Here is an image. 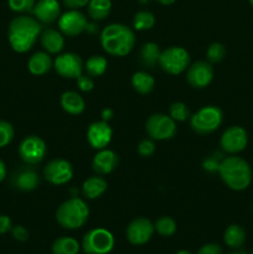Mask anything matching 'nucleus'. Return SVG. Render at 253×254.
<instances>
[{
    "label": "nucleus",
    "mask_w": 253,
    "mask_h": 254,
    "mask_svg": "<svg viewBox=\"0 0 253 254\" xmlns=\"http://www.w3.org/2000/svg\"><path fill=\"white\" fill-rule=\"evenodd\" d=\"M41 22L29 15L14 17L9 24L7 39L10 46L17 54L30 51L41 34Z\"/></svg>",
    "instance_id": "nucleus-1"
},
{
    "label": "nucleus",
    "mask_w": 253,
    "mask_h": 254,
    "mask_svg": "<svg viewBox=\"0 0 253 254\" xmlns=\"http://www.w3.org/2000/svg\"><path fill=\"white\" fill-rule=\"evenodd\" d=\"M101 45L107 54L123 57L130 54L135 45L134 31L123 24H109L102 30Z\"/></svg>",
    "instance_id": "nucleus-2"
},
{
    "label": "nucleus",
    "mask_w": 253,
    "mask_h": 254,
    "mask_svg": "<svg viewBox=\"0 0 253 254\" xmlns=\"http://www.w3.org/2000/svg\"><path fill=\"white\" fill-rule=\"evenodd\" d=\"M218 174L226 186L233 191H243L252 183V169L240 156H227L218 164Z\"/></svg>",
    "instance_id": "nucleus-3"
},
{
    "label": "nucleus",
    "mask_w": 253,
    "mask_h": 254,
    "mask_svg": "<svg viewBox=\"0 0 253 254\" xmlns=\"http://www.w3.org/2000/svg\"><path fill=\"white\" fill-rule=\"evenodd\" d=\"M89 217V208L87 203L79 197H72L59 206L56 211V220L61 227L66 230H77L87 222Z\"/></svg>",
    "instance_id": "nucleus-4"
},
{
    "label": "nucleus",
    "mask_w": 253,
    "mask_h": 254,
    "mask_svg": "<svg viewBox=\"0 0 253 254\" xmlns=\"http://www.w3.org/2000/svg\"><path fill=\"white\" fill-rule=\"evenodd\" d=\"M223 122V112L216 106H206L198 109L190 118V127L195 133L207 135L221 127Z\"/></svg>",
    "instance_id": "nucleus-5"
},
{
    "label": "nucleus",
    "mask_w": 253,
    "mask_h": 254,
    "mask_svg": "<svg viewBox=\"0 0 253 254\" xmlns=\"http://www.w3.org/2000/svg\"><path fill=\"white\" fill-rule=\"evenodd\" d=\"M158 64L166 73L180 74L189 67L190 55L184 47L170 46L161 51Z\"/></svg>",
    "instance_id": "nucleus-6"
},
{
    "label": "nucleus",
    "mask_w": 253,
    "mask_h": 254,
    "mask_svg": "<svg viewBox=\"0 0 253 254\" xmlns=\"http://www.w3.org/2000/svg\"><path fill=\"white\" fill-rule=\"evenodd\" d=\"M114 247V237L106 228L88 231L82 240V248L86 254H108Z\"/></svg>",
    "instance_id": "nucleus-7"
},
{
    "label": "nucleus",
    "mask_w": 253,
    "mask_h": 254,
    "mask_svg": "<svg viewBox=\"0 0 253 254\" xmlns=\"http://www.w3.org/2000/svg\"><path fill=\"white\" fill-rule=\"evenodd\" d=\"M145 130L153 140H168L175 136L176 123L170 116L155 113L146 121Z\"/></svg>",
    "instance_id": "nucleus-8"
},
{
    "label": "nucleus",
    "mask_w": 253,
    "mask_h": 254,
    "mask_svg": "<svg viewBox=\"0 0 253 254\" xmlns=\"http://www.w3.org/2000/svg\"><path fill=\"white\" fill-rule=\"evenodd\" d=\"M47 153L45 141L37 135H27L19 145V155L27 165H36L41 163Z\"/></svg>",
    "instance_id": "nucleus-9"
},
{
    "label": "nucleus",
    "mask_w": 253,
    "mask_h": 254,
    "mask_svg": "<svg viewBox=\"0 0 253 254\" xmlns=\"http://www.w3.org/2000/svg\"><path fill=\"white\" fill-rule=\"evenodd\" d=\"M54 68L57 74L63 78L76 79L83 73L84 64L79 55L74 52H64L55 59Z\"/></svg>",
    "instance_id": "nucleus-10"
},
{
    "label": "nucleus",
    "mask_w": 253,
    "mask_h": 254,
    "mask_svg": "<svg viewBox=\"0 0 253 254\" xmlns=\"http://www.w3.org/2000/svg\"><path fill=\"white\" fill-rule=\"evenodd\" d=\"M72 176H73V168L66 159H52L44 168L45 180L52 185H64L71 180Z\"/></svg>",
    "instance_id": "nucleus-11"
},
{
    "label": "nucleus",
    "mask_w": 253,
    "mask_h": 254,
    "mask_svg": "<svg viewBox=\"0 0 253 254\" xmlns=\"http://www.w3.org/2000/svg\"><path fill=\"white\" fill-rule=\"evenodd\" d=\"M57 25L62 35L73 37L82 34L88 26V22L86 15L79 10H67L66 12L60 15Z\"/></svg>",
    "instance_id": "nucleus-12"
},
{
    "label": "nucleus",
    "mask_w": 253,
    "mask_h": 254,
    "mask_svg": "<svg viewBox=\"0 0 253 254\" xmlns=\"http://www.w3.org/2000/svg\"><path fill=\"white\" fill-rule=\"evenodd\" d=\"M221 148L228 154H238L246 149L248 144L247 131L240 126H231L221 136Z\"/></svg>",
    "instance_id": "nucleus-13"
},
{
    "label": "nucleus",
    "mask_w": 253,
    "mask_h": 254,
    "mask_svg": "<svg viewBox=\"0 0 253 254\" xmlns=\"http://www.w3.org/2000/svg\"><path fill=\"white\" fill-rule=\"evenodd\" d=\"M154 225L145 217L134 218L126 227V238L134 246L145 245L154 235Z\"/></svg>",
    "instance_id": "nucleus-14"
},
{
    "label": "nucleus",
    "mask_w": 253,
    "mask_h": 254,
    "mask_svg": "<svg viewBox=\"0 0 253 254\" xmlns=\"http://www.w3.org/2000/svg\"><path fill=\"white\" fill-rule=\"evenodd\" d=\"M213 67L210 62L206 61H196L188 67V73L186 79L189 84L193 88H205L212 82L213 79Z\"/></svg>",
    "instance_id": "nucleus-15"
},
{
    "label": "nucleus",
    "mask_w": 253,
    "mask_h": 254,
    "mask_svg": "<svg viewBox=\"0 0 253 254\" xmlns=\"http://www.w3.org/2000/svg\"><path fill=\"white\" fill-rule=\"evenodd\" d=\"M113 130L107 122H93L87 129V140L93 149H104L112 140Z\"/></svg>",
    "instance_id": "nucleus-16"
},
{
    "label": "nucleus",
    "mask_w": 253,
    "mask_h": 254,
    "mask_svg": "<svg viewBox=\"0 0 253 254\" xmlns=\"http://www.w3.org/2000/svg\"><path fill=\"white\" fill-rule=\"evenodd\" d=\"M35 19L42 24H52L61 15V7L57 0H37L32 10Z\"/></svg>",
    "instance_id": "nucleus-17"
},
{
    "label": "nucleus",
    "mask_w": 253,
    "mask_h": 254,
    "mask_svg": "<svg viewBox=\"0 0 253 254\" xmlns=\"http://www.w3.org/2000/svg\"><path fill=\"white\" fill-rule=\"evenodd\" d=\"M118 155L111 149H101L92 160V169L98 175L111 174L118 166Z\"/></svg>",
    "instance_id": "nucleus-18"
},
{
    "label": "nucleus",
    "mask_w": 253,
    "mask_h": 254,
    "mask_svg": "<svg viewBox=\"0 0 253 254\" xmlns=\"http://www.w3.org/2000/svg\"><path fill=\"white\" fill-rule=\"evenodd\" d=\"M11 184L20 191H32L39 186L40 176L34 169L25 166L15 171L11 178Z\"/></svg>",
    "instance_id": "nucleus-19"
},
{
    "label": "nucleus",
    "mask_w": 253,
    "mask_h": 254,
    "mask_svg": "<svg viewBox=\"0 0 253 254\" xmlns=\"http://www.w3.org/2000/svg\"><path fill=\"white\" fill-rule=\"evenodd\" d=\"M40 41L49 54H60L64 46V39L62 32L55 29H50V27L42 30L40 34Z\"/></svg>",
    "instance_id": "nucleus-20"
},
{
    "label": "nucleus",
    "mask_w": 253,
    "mask_h": 254,
    "mask_svg": "<svg viewBox=\"0 0 253 254\" xmlns=\"http://www.w3.org/2000/svg\"><path fill=\"white\" fill-rule=\"evenodd\" d=\"M54 67V61L47 52H35L27 61V68L35 76H44Z\"/></svg>",
    "instance_id": "nucleus-21"
},
{
    "label": "nucleus",
    "mask_w": 253,
    "mask_h": 254,
    "mask_svg": "<svg viewBox=\"0 0 253 254\" xmlns=\"http://www.w3.org/2000/svg\"><path fill=\"white\" fill-rule=\"evenodd\" d=\"M60 102H61L62 109L72 116H78V114L83 113L84 108H86L84 99L77 92L73 91H67L62 93Z\"/></svg>",
    "instance_id": "nucleus-22"
},
{
    "label": "nucleus",
    "mask_w": 253,
    "mask_h": 254,
    "mask_svg": "<svg viewBox=\"0 0 253 254\" xmlns=\"http://www.w3.org/2000/svg\"><path fill=\"white\" fill-rule=\"evenodd\" d=\"M108 184L102 176H91L82 185V193L86 198L94 200L103 195L107 191Z\"/></svg>",
    "instance_id": "nucleus-23"
},
{
    "label": "nucleus",
    "mask_w": 253,
    "mask_h": 254,
    "mask_svg": "<svg viewBox=\"0 0 253 254\" xmlns=\"http://www.w3.org/2000/svg\"><path fill=\"white\" fill-rule=\"evenodd\" d=\"M131 86L138 93L148 94L150 93L155 86V79L150 73L145 71H138L131 77Z\"/></svg>",
    "instance_id": "nucleus-24"
},
{
    "label": "nucleus",
    "mask_w": 253,
    "mask_h": 254,
    "mask_svg": "<svg viewBox=\"0 0 253 254\" xmlns=\"http://www.w3.org/2000/svg\"><path fill=\"white\" fill-rule=\"evenodd\" d=\"M112 10L111 0H89L87 5V12L92 20L101 21L109 15Z\"/></svg>",
    "instance_id": "nucleus-25"
},
{
    "label": "nucleus",
    "mask_w": 253,
    "mask_h": 254,
    "mask_svg": "<svg viewBox=\"0 0 253 254\" xmlns=\"http://www.w3.org/2000/svg\"><path fill=\"white\" fill-rule=\"evenodd\" d=\"M223 241L232 250H238L246 241V232L240 225H231L226 228Z\"/></svg>",
    "instance_id": "nucleus-26"
},
{
    "label": "nucleus",
    "mask_w": 253,
    "mask_h": 254,
    "mask_svg": "<svg viewBox=\"0 0 253 254\" xmlns=\"http://www.w3.org/2000/svg\"><path fill=\"white\" fill-rule=\"evenodd\" d=\"M160 54V49L155 42H146L141 46L140 54H139L141 64L151 68V67L155 66V64H158Z\"/></svg>",
    "instance_id": "nucleus-27"
},
{
    "label": "nucleus",
    "mask_w": 253,
    "mask_h": 254,
    "mask_svg": "<svg viewBox=\"0 0 253 254\" xmlns=\"http://www.w3.org/2000/svg\"><path fill=\"white\" fill-rule=\"evenodd\" d=\"M108 61L102 55H93L84 64V71L91 77H99L106 72Z\"/></svg>",
    "instance_id": "nucleus-28"
},
{
    "label": "nucleus",
    "mask_w": 253,
    "mask_h": 254,
    "mask_svg": "<svg viewBox=\"0 0 253 254\" xmlns=\"http://www.w3.org/2000/svg\"><path fill=\"white\" fill-rule=\"evenodd\" d=\"M78 252V242L72 237H60L52 245L54 254H77Z\"/></svg>",
    "instance_id": "nucleus-29"
},
{
    "label": "nucleus",
    "mask_w": 253,
    "mask_h": 254,
    "mask_svg": "<svg viewBox=\"0 0 253 254\" xmlns=\"http://www.w3.org/2000/svg\"><path fill=\"white\" fill-rule=\"evenodd\" d=\"M155 25V16L148 10H140L133 17V27L136 31L150 30Z\"/></svg>",
    "instance_id": "nucleus-30"
},
{
    "label": "nucleus",
    "mask_w": 253,
    "mask_h": 254,
    "mask_svg": "<svg viewBox=\"0 0 253 254\" xmlns=\"http://www.w3.org/2000/svg\"><path fill=\"white\" fill-rule=\"evenodd\" d=\"M154 228L163 237H170L176 232V222L174 218L169 216H163L156 220V222L154 223Z\"/></svg>",
    "instance_id": "nucleus-31"
},
{
    "label": "nucleus",
    "mask_w": 253,
    "mask_h": 254,
    "mask_svg": "<svg viewBox=\"0 0 253 254\" xmlns=\"http://www.w3.org/2000/svg\"><path fill=\"white\" fill-rule=\"evenodd\" d=\"M226 55V47L221 42H213L208 46L206 56H207V61L210 64H217V62L222 61L223 57Z\"/></svg>",
    "instance_id": "nucleus-32"
},
{
    "label": "nucleus",
    "mask_w": 253,
    "mask_h": 254,
    "mask_svg": "<svg viewBox=\"0 0 253 254\" xmlns=\"http://www.w3.org/2000/svg\"><path fill=\"white\" fill-rule=\"evenodd\" d=\"M36 0H7L10 9L17 14H29L34 10Z\"/></svg>",
    "instance_id": "nucleus-33"
},
{
    "label": "nucleus",
    "mask_w": 253,
    "mask_h": 254,
    "mask_svg": "<svg viewBox=\"0 0 253 254\" xmlns=\"http://www.w3.org/2000/svg\"><path fill=\"white\" fill-rule=\"evenodd\" d=\"M169 113L175 122H184L190 117L188 107L183 102H174L169 108Z\"/></svg>",
    "instance_id": "nucleus-34"
},
{
    "label": "nucleus",
    "mask_w": 253,
    "mask_h": 254,
    "mask_svg": "<svg viewBox=\"0 0 253 254\" xmlns=\"http://www.w3.org/2000/svg\"><path fill=\"white\" fill-rule=\"evenodd\" d=\"M14 127L6 121H0V148L9 145L14 139Z\"/></svg>",
    "instance_id": "nucleus-35"
},
{
    "label": "nucleus",
    "mask_w": 253,
    "mask_h": 254,
    "mask_svg": "<svg viewBox=\"0 0 253 254\" xmlns=\"http://www.w3.org/2000/svg\"><path fill=\"white\" fill-rule=\"evenodd\" d=\"M138 153L140 154L143 158H149L155 153V143L153 139H144L139 143L138 145Z\"/></svg>",
    "instance_id": "nucleus-36"
},
{
    "label": "nucleus",
    "mask_w": 253,
    "mask_h": 254,
    "mask_svg": "<svg viewBox=\"0 0 253 254\" xmlns=\"http://www.w3.org/2000/svg\"><path fill=\"white\" fill-rule=\"evenodd\" d=\"M76 81H77V86H78V88L81 89L82 92H89L93 89L94 82L93 79H92V77L88 76V74L82 73L78 78H76Z\"/></svg>",
    "instance_id": "nucleus-37"
},
{
    "label": "nucleus",
    "mask_w": 253,
    "mask_h": 254,
    "mask_svg": "<svg viewBox=\"0 0 253 254\" xmlns=\"http://www.w3.org/2000/svg\"><path fill=\"white\" fill-rule=\"evenodd\" d=\"M12 237L19 242H25L29 240V231L24 227V226H15L11 228Z\"/></svg>",
    "instance_id": "nucleus-38"
},
{
    "label": "nucleus",
    "mask_w": 253,
    "mask_h": 254,
    "mask_svg": "<svg viewBox=\"0 0 253 254\" xmlns=\"http://www.w3.org/2000/svg\"><path fill=\"white\" fill-rule=\"evenodd\" d=\"M197 254H222V248L217 243H207L198 250Z\"/></svg>",
    "instance_id": "nucleus-39"
},
{
    "label": "nucleus",
    "mask_w": 253,
    "mask_h": 254,
    "mask_svg": "<svg viewBox=\"0 0 253 254\" xmlns=\"http://www.w3.org/2000/svg\"><path fill=\"white\" fill-rule=\"evenodd\" d=\"M64 6L68 10H79L88 5L89 0H62Z\"/></svg>",
    "instance_id": "nucleus-40"
},
{
    "label": "nucleus",
    "mask_w": 253,
    "mask_h": 254,
    "mask_svg": "<svg viewBox=\"0 0 253 254\" xmlns=\"http://www.w3.org/2000/svg\"><path fill=\"white\" fill-rule=\"evenodd\" d=\"M11 220L5 215H0V235H5L6 232L11 231Z\"/></svg>",
    "instance_id": "nucleus-41"
},
{
    "label": "nucleus",
    "mask_w": 253,
    "mask_h": 254,
    "mask_svg": "<svg viewBox=\"0 0 253 254\" xmlns=\"http://www.w3.org/2000/svg\"><path fill=\"white\" fill-rule=\"evenodd\" d=\"M112 117H113V111H112V109L107 108V109H104L103 112H102V121L107 122V121H109Z\"/></svg>",
    "instance_id": "nucleus-42"
},
{
    "label": "nucleus",
    "mask_w": 253,
    "mask_h": 254,
    "mask_svg": "<svg viewBox=\"0 0 253 254\" xmlns=\"http://www.w3.org/2000/svg\"><path fill=\"white\" fill-rule=\"evenodd\" d=\"M6 178V165L2 160H0V183Z\"/></svg>",
    "instance_id": "nucleus-43"
},
{
    "label": "nucleus",
    "mask_w": 253,
    "mask_h": 254,
    "mask_svg": "<svg viewBox=\"0 0 253 254\" xmlns=\"http://www.w3.org/2000/svg\"><path fill=\"white\" fill-rule=\"evenodd\" d=\"M155 1H158L159 4H161V5H171V4H174L176 0H155Z\"/></svg>",
    "instance_id": "nucleus-44"
},
{
    "label": "nucleus",
    "mask_w": 253,
    "mask_h": 254,
    "mask_svg": "<svg viewBox=\"0 0 253 254\" xmlns=\"http://www.w3.org/2000/svg\"><path fill=\"white\" fill-rule=\"evenodd\" d=\"M176 254H191L190 252H188V251H179Z\"/></svg>",
    "instance_id": "nucleus-45"
},
{
    "label": "nucleus",
    "mask_w": 253,
    "mask_h": 254,
    "mask_svg": "<svg viewBox=\"0 0 253 254\" xmlns=\"http://www.w3.org/2000/svg\"><path fill=\"white\" fill-rule=\"evenodd\" d=\"M230 254H246L245 252H232V253H230Z\"/></svg>",
    "instance_id": "nucleus-46"
},
{
    "label": "nucleus",
    "mask_w": 253,
    "mask_h": 254,
    "mask_svg": "<svg viewBox=\"0 0 253 254\" xmlns=\"http://www.w3.org/2000/svg\"><path fill=\"white\" fill-rule=\"evenodd\" d=\"M248 1H250V4L253 6V0H248Z\"/></svg>",
    "instance_id": "nucleus-47"
},
{
    "label": "nucleus",
    "mask_w": 253,
    "mask_h": 254,
    "mask_svg": "<svg viewBox=\"0 0 253 254\" xmlns=\"http://www.w3.org/2000/svg\"><path fill=\"white\" fill-rule=\"evenodd\" d=\"M251 254H253V251H252V253H251Z\"/></svg>",
    "instance_id": "nucleus-48"
}]
</instances>
